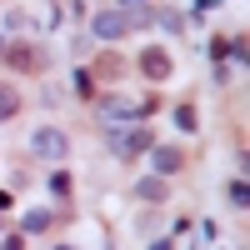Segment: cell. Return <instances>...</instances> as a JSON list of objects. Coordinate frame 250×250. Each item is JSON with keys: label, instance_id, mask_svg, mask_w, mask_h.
Segmentation results:
<instances>
[{"label": "cell", "instance_id": "cell-1", "mask_svg": "<svg viewBox=\"0 0 250 250\" xmlns=\"http://www.w3.org/2000/svg\"><path fill=\"white\" fill-rule=\"evenodd\" d=\"M155 110H160L155 95H140V100H130V95H105V100H100V120H105V125H140L145 115H155Z\"/></svg>", "mask_w": 250, "mask_h": 250}, {"label": "cell", "instance_id": "cell-2", "mask_svg": "<svg viewBox=\"0 0 250 250\" xmlns=\"http://www.w3.org/2000/svg\"><path fill=\"white\" fill-rule=\"evenodd\" d=\"M110 150H115V160H135L150 150V130L145 125H110Z\"/></svg>", "mask_w": 250, "mask_h": 250}, {"label": "cell", "instance_id": "cell-3", "mask_svg": "<svg viewBox=\"0 0 250 250\" xmlns=\"http://www.w3.org/2000/svg\"><path fill=\"white\" fill-rule=\"evenodd\" d=\"M30 150H35L40 160H65V155H70V135L55 130V125H40V130L30 135Z\"/></svg>", "mask_w": 250, "mask_h": 250}, {"label": "cell", "instance_id": "cell-4", "mask_svg": "<svg viewBox=\"0 0 250 250\" xmlns=\"http://www.w3.org/2000/svg\"><path fill=\"white\" fill-rule=\"evenodd\" d=\"M180 165H185V150H180V145H150V170H155L160 180H170Z\"/></svg>", "mask_w": 250, "mask_h": 250}, {"label": "cell", "instance_id": "cell-5", "mask_svg": "<svg viewBox=\"0 0 250 250\" xmlns=\"http://www.w3.org/2000/svg\"><path fill=\"white\" fill-rule=\"evenodd\" d=\"M90 30H95V40H120V35H130V30H125V10H95Z\"/></svg>", "mask_w": 250, "mask_h": 250}, {"label": "cell", "instance_id": "cell-6", "mask_svg": "<svg viewBox=\"0 0 250 250\" xmlns=\"http://www.w3.org/2000/svg\"><path fill=\"white\" fill-rule=\"evenodd\" d=\"M140 70L150 80H165V75H170V55H165V50H145L140 55Z\"/></svg>", "mask_w": 250, "mask_h": 250}, {"label": "cell", "instance_id": "cell-7", "mask_svg": "<svg viewBox=\"0 0 250 250\" xmlns=\"http://www.w3.org/2000/svg\"><path fill=\"white\" fill-rule=\"evenodd\" d=\"M5 60L15 70H35L40 65V55H35V45H5Z\"/></svg>", "mask_w": 250, "mask_h": 250}, {"label": "cell", "instance_id": "cell-8", "mask_svg": "<svg viewBox=\"0 0 250 250\" xmlns=\"http://www.w3.org/2000/svg\"><path fill=\"white\" fill-rule=\"evenodd\" d=\"M135 195H140V200H165V195H170V185H165L160 175H145V180H135Z\"/></svg>", "mask_w": 250, "mask_h": 250}, {"label": "cell", "instance_id": "cell-9", "mask_svg": "<svg viewBox=\"0 0 250 250\" xmlns=\"http://www.w3.org/2000/svg\"><path fill=\"white\" fill-rule=\"evenodd\" d=\"M50 210H25V215H20V235H40V230H50Z\"/></svg>", "mask_w": 250, "mask_h": 250}, {"label": "cell", "instance_id": "cell-10", "mask_svg": "<svg viewBox=\"0 0 250 250\" xmlns=\"http://www.w3.org/2000/svg\"><path fill=\"white\" fill-rule=\"evenodd\" d=\"M15 110H20V90H15V85H5V80H0V125H5V120H10Z\"/></svg>", "mask_w": 250, "mask_h": 250}, {"label": "cell", "instance_id": "cell-11", "mask_svg": "<svg viewBox=\"0 0 250 250\" xmlns=\"http://www.w3.org/2000/svg\"><path fill=\"white\" fill-rule=\"evenodd\" d=\"M150 20H155V10H150V5H130V10H125V30H145Z\"/></svg>", "mask_w": 250, "mask_h": 250}, {"label": "cell", "instance_id": "cell-12", "mask_svg": "<svg viewBox=\"0 0 250 250\" xmlns=\"http://www.w3.org/2000/svg\"><path fill=\"white\" fill-rule=\"evenodd\" d=\"M155 25H160L165 35H180V30H185V15H180V10H155Z\"/></svg>", "mask_w": 250, "mask_h": 250}, {"label": "cell", "instance_id": "cell-13", "mask_svg": "<svg viewBox=\"0 0 250 250\" xmlns=\"http://www.w3.org/2000/svg\"><path fill=\"white\" fill-rule=\"evenodd\" d=\"M225 195H230V205H235V210H245V205H250V190H245V175H235L230 185H225Z\"/></svg>", "mask_w": 250, "mask_h": 250}, {"label": "cell", "instance_id": "cell-14", "mask_svg": "<svg viewBox=\"0 0 250 250\" xmlns=\"http://www.w3.org/2000/svg\"><path fill=\"white\" fill-rule=\"evenodd\" d=\"M75 95H85V100L95 95V80H90V70H75Z\"/></svg>", "mask_w": 250, "mask_h": 250}, {"label": "cell", "instance_id": "cell-15", "mask_svg": "<svg viewBox=\"0 0 250 250\" xmlns=\"http://www.w3.org/2000/svg\"><path fill=\"white\" fill-rule=\"evenodd\" d=\"M50 190L65 200V195H70V175H65V170H55V175H50Z\"/></svg>", "mask_w": 250, "mask_h": 250}, {"label": "cell", "instance_id": "cell-16", "mask_svg": "<svg viewBox=\"0 0 250 250\" xmlns=\"http://www.w3.org/2000/svg\"><path fill=\"white\" fill-rule=\"evenodd\" d=\"M175 125H180V130H195V110L180 105V110H175Z\"/></svg>", "mask_w": 250, "mask_h": 250}, {"label": "cell", "instance_id": "cell-17", "mask_svg": "<svg viewBox=\"0 0 250 250\" xmlns=\"http://www.w3.org/2000/svg\"><path fill=\"white\" fill-rule=\"evenodd\" d=\"M0 250H25V235H5V245Z\"/></svg>", "mask_w": 250, "mask_h": 250}, {"label": "cell", "instance_id": "cell-18", "mask_svg": "<svg viewBox=\"0 0 250 250\" xmlns=\"http://www.w3.org/2000/svg\"><path fill=\"white\" fill-rule=\"evenodd\" d=\"M150 250H175V240H150Z\"/></svg>", "mask_w": 250, "mask_h": 250}, {"label": "cell", "instance_id": "cell-19", "mask_svg": "<svg viewBox=\"0 0 250 250\" xmlns=\"http://www.w3.org/2000/svg\"><path fill=\"white\" fill-rule=\"evenodd\" d=\"M0 60H5V35H0Z\"/></svg>", "mask_w": 250, "mask_h": 250}, {"label": "cell", "instance_id": "cell-20", "mask_svg": "<svg viewBox=\"0 0 250 250\" xmlns=\"http://www.w3.org/2000/svg\"><path fill=\"white\" fill-rule=\"evenodd\" d=\"M0 205H10V195H5V190H0Z\"/></svg>", "mask_w": 250, "mask_h": 250}, {"label": "cell", "instance_id": "cell-21", "mask_svg": "<svg viewBox=\"0 0 250 250\" xmlns=\"http://www.w3.org/2000/svg\"><path fill=\"white\" fill-rule=\"evenodd\" d=\"M125 5H135V0H125Z\"/></svg>", "mask_w": 250, "mask_h": 250}, {"label": "cell", "instance_id": "cell-22", "mask_svg": "<svg viewBox=\"0 0 250 250\" xmlns=\"http://www.w3.org/2000/svg\"><path fill=\"white\" fill-rule=\"evenodd\" d=\"M60 250H70V245H60Z\"/></svg>", "mask_w": 250, "mask_h": 250}]
</instances>
